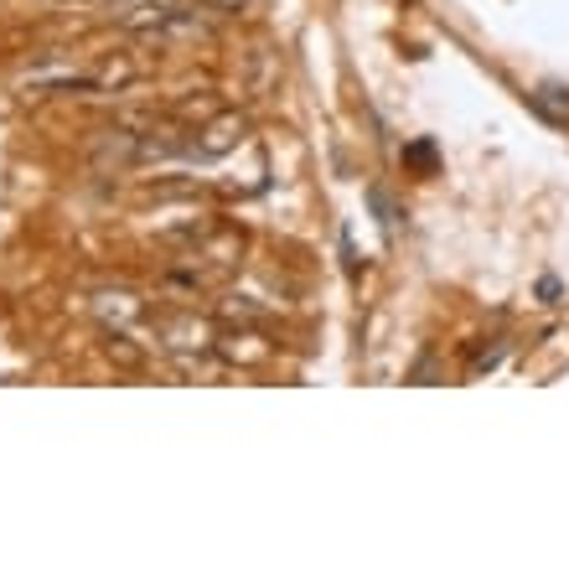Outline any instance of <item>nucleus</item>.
Here are the masks:
<instances>
[{
	"mask_svg": "<svg viewBox=\"0 0 569 569\" xmlns=\"http://www.w3.org/2000/svg\"><path fill=\"white\" fill-rule=\"evenodd\" d=\"M156 331H161V342L171 347V352H212V347H218V327L197 311H166L161 321H156Z\"/></svg>",
	"mask_w": 569,
	"mask_h": 569,
	"instance_id": "1",
	"label": "nucleus"
},
{
	"mask_svg": "<svg viewBox=\"0 0 569 569\" xmlns=\"http://www.w3.org/2000/svg\"><path fill=\"white\" fill-rule=\"evenodd\" d=\"M243 140V114H218L212 124H202L192 140L197 156H228V150Z\"/></svg>",
	"mask_w": 569,
	"mask_h": 569,
	"instance_id": "2",
	"label": "nucleus"
},
{
	"mask_svg": "<svg viewBox=\"0 0 569 569\" xmlns=\"http://www.w3.org/2000/svg\"><path fill=\"white\" fill-rule=\"evenodd\" d=\"M212 352H223V358L233 362H249V368H259V362H270L274 347L259 337V331H218V347Z\"/></svg>",
	"mask_w": 569,
	"mask_h": 569,
	"instance_id": "3",
	"label": "nucleus"
},
{
	"mask_svg": "<svg viewBox=\"0 0 569 569\" xmlns=\"http://www.w3.org/2000/svg\"><path fill=\"white\" fill-rule=\"evenodd\" d=\"M140 78H146V62L130 58V52H109V58L93 68L99 93H104V89H130V83H140Z\"/></svg>",
	"mask_w": 569,
	"mask_h": 569,
	"instance_id": "4",
	"label": "nucleus"
},
{
	"mask_svg": "<svg viewBox=\"0 0 569 569\" xmlns=\"http://www.w3.org/2000/svg\"><path fill=\"white\" fill-rule=\"evenodd\" d=\"M104 358L114 368H124V373H140L146 368V347H136L124 331H104Z\"/></svg>",
	"mask_w": 569,
	"mask_h": 569,
	"instance_id": "5",
	"label": "nucleus"
},
{
	"mask_svg": "<svg viewBox=\"0 0 569 569\" xmlns=\"http://www.w3.org/2000/svg\"><path fill=\"white\" fill-rule=\"evenodd\" d=\"M533 109H539L543 120L565 124L569 120V93L565 89H539V93H533Z\"/></svg>",
	"mask_w": 569,
	"mask_h": 569,
	"instance_id": "6",
	"label": "nucleus"
},
{
	"mask_svg": "<svg viewBox=\"0 0 569 569\" xmlns=\"http://www.w3.org/2000/svg\"><path fill=\"white\" fill-rule=\"evenodd\" d=\"M405 161H409V166H420V171H435V150H430V146H409V150H405Z\"/></svg>",
	"mask_w": 569,
	"mask_h": 569,
	"instance_id": "7",
	"label": "nucleus"
},
{
	"mask_svg": "<svg viewBox=\"0 0 569 569\" xmlns=\"http://www.w3.org/2000/svg\"><path fill=\"white\" fill-rule=\"evenodd\" d=\"M208 6H212V11H239L243 0H208Z\"/></svg>",
	"mask_w": 569,
	"mask_h": 569,
	"instance_id": "8",
	"label": "nucleus"
}]
</instances>
